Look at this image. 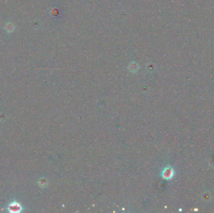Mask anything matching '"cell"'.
Listing matches in <instances>:
<instances>
[{"instance_id": "obj_1", "label": "cell", "mask_w": 214, "mask_h": 213, "mask_svg": "<svg viewBox=\"0 0 214 213\" xmlns=\"http://www.w3.org/2000/svg\"><path fill=\"white\" fill-rule=\"evenodd\" d=\"M8 211L12 212H21L22 210V207L19 203L16 202H13L10 203L8 207Z\"/></svg>"}, {"instance_id": "obj_2", "label": "cell", "mask_w": 214, "mask_h": 213, "mask_svg": "<svg viewBox=\"0 0 214 213\" xmlns=\"http://www.w3.org/2000/svg\"><path fill=\"white\" fill-rule=\"evenodd\" d=\"M173 175V170L172 169H167L164 172V178L168 179L170 178Z\"/></svg>"}]
</instances>
